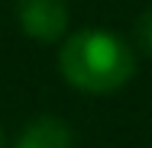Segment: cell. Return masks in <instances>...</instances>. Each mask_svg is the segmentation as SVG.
Here are the masks:
<instances>
[{"mask_svg":"<svg viewBox=\"0 0 152 148\" xmlns=\"http://www.w3.org/2000/svg\"><path fill=\"white\" fill-rule=\"evenodd\" d=\"M136 42H139L142 52H149V55H152V6L136 19Z\"/></svg>","mask_w":152,"mask_h":148,"instance_id":"cell-4","label":"cell"},{"mask_svg":"<svg viewBox=\"0 0 152 148\" xmlns=\"http://www.w3.org/2000/svg\"><path fill=\"white\" fill-rule=\"evenodd\" d=\"M13 148H75V135L71 129L55 116H36L16 135Z\"/></svg>","mask_w":152,"mask_h":148,"instance_id":"cell-3","label":"cell"},{"mask_svg":"<svg viewBox=\"0 0 152 148\" xmlns=\"http://www.w3.org/2000/svg\"><path fill=\"white\" fill-rule=\"evenodd\" d=\"M16 19L29 39L55 42L68 32V3L65 0H20Z\"/></svg>","mask_w":152,"mask_h":148,"instance_id":"cell-2","label":"cell"},{"mask_svg":"<svg viewBox=\"0 0 152 148\" xmlns=\"http://www.w3.org/2000/svg\"><path fill=\"white\" fill-rule=\"evenodd\" d=\"M0 148H3V132H0Z\"/></svg>","mask_w":152,"mask_h":148,"instance_id":"cell-5","label":"cell"},{"mask_svg":"<svg viewBox=\"0 0 152 148\" xmlns=\"http://www.w3.org/2000/svg\"><path fill=\"white\" fill-rule=\"evenodd\" d=\"M58 68L61 77L81 93H113L133 77L136 61L117 32L78 29L61 42Z\"/></svg>","mask_w":152,"mask_h":148,"instance_id":"cell-1","label":"cell"}]
</instances>
